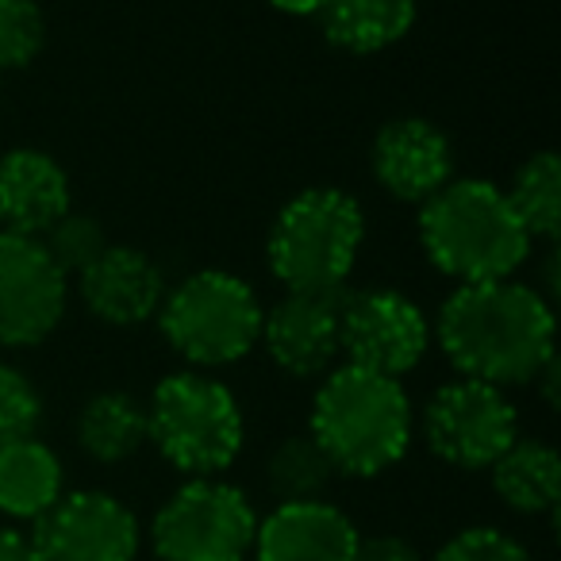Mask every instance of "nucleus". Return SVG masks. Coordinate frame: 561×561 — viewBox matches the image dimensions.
Masks as SVG:
<instances>
[{
	"mask_svg": "<svg viewBox=\"0 0 561 561\" xmlns=\"http://www.w3.org/2000/svg\"><path fill=\"white\" fill-rule=\"evenodd\" d=\"M423 438L431 454L458 469H489L519 438V412L507 389L458 377L435 389L423 408Z\"/></svg>",
	"mask_w": 561,
	"mask_h": 561,
	"instance_id": "6e6552de",
	"label": "nucleus"
},
{
	"mask_svg": "<svg viewBox=\"0 0 561 561\" xmlns=\"http://www.w3.org/2000/svg\"><path fill=\"white\" fill-rule=\"evenodd\" d=\"M47 43V16L35 0H0V73L24 70Z\"/></svg>",
	"mask_w": 561,
	"mask_h": 561,
	"instance_id": "5701e85b",
	"label": "nucleus"
},
{
	"mask_svg": "<svg viewBox=\"0 0 561 561\" xmlns=\"http://www.w3.org/2000/svg\"><path fill=\"white\" fill-rule=\"evenodd\" d=\"M62 496V461L39 438L0 446V512L12 519H39Z\"/></svg>",
	"mask_w": 561,
	"mask_h": 561,
	"instance_id": "6ab92c4d",
	"label": "nucleus"
},
{
	"mask_svg": "<svg viewBox=\"0 0 561 561\" xmlns=\"http://www.w3.org/2000/svg\"><path fill=\"white\" fill-rule=\"evenodd\" d=\"M150 443L173 469L188 477H216L242 450V408L224 381L208 374H170L154 385L147 404Z\"/></svg>",
	"mask_w": 561,
	"mask_h": 561,
	"instance_id": "39448f33",
	"label": "nucleus"
},
{
	"mask_svg": "<svg viewBox=\"0 0 561 561\" xmlns=\"http://www.w3.org/2000/svg\"><path fill=\"white\" fill-rule=\"evenodd\" d=\"M377 185L404 204H423L454 181V147L446 131H438L423 116H397L377 131L374 150Z\"/></svg>",
	"mask_w": 561,
	"mask_h": 561,
	"instance_id": "ddd939ff",
	"label": "nucleus"
},
{
	"mask_svg": "<svg viewBox=\"0 0 561 561\" xmlns=\"http://www.w3.org/2000/svg\"><path fill=\"white\" fill-rule=\"evenodd\" d=\"M358 527L331 500L277 504L254 530V561H354Z\"/></svg>",
	"mask_w": 561,
	"mask_h": 561,
	"instance_id": "4468645a",
	"label": "nucleus"
},
{
	"mask_svg": "<svg viewBox=\"0 0 561 561\" xmlns=\"http://www.w3.org/2000/svg\"><path fill=\"white\" fill-rule=\"evenodd\" d=\"M262 300L239 273L196 270L165 289L162 335L188 366L216 369L242 362L262 339Z\"/></svg>",
	"mask_w": 561,
	"mask_h": 561,
	"instance_id": "423d86ee",
	"label": "nucleus"
},
{
	"mask_svg": "<svg viewBox=\"0 0 561 561\" xmlns=\"http://www.w3.org/2000/svg\"><path fill=\"white\" fill-rule=\"evenodd\" d=\"M32 542L43 561H135L142 530L124 500L81 489L62 492L35 519Z\"/></svg>",
	"mask_w": 561,
	"mask_h": 561,
	"instance_id": "9d476101",
	"label": "nucleus"
},
{
	"mask_svg": "<svg viewBox=\"0 0 561 561\" xmlns=\"http://www.w3.org/2000/svg\"><path fill=\"white\" fill-rule=\"evenodd\" d=\"M0 561H43V558H39V550H35L32 535L0 527Z\"/></svg>",
	"mask_w": 561,
	"mask_h": 561,
	"instance_id": "cd10ccee",
	"label": "nucleus"
},
{
	"mask_svg": "<svg viewBox=\"0 0 561 561\" xmlns=\"http://www.w3.org/2000/svg\"><path fill=\"white\" fill-rule=\"evenodd\" d=\"M431 339H438L458 377H473L496 389L535 385L538 374L558 358L553 305L542 289L519 277L458 285L438 308Z\"/></svg>",
	"mask_w": 561,
	"mask_h": 561,
	"instance_id": "f257e3e1",
	"label": "nucleus"
},
{
	"mask_svg": "<svg viewBox=\"0 0 561 561\" xmlns=\"http://www.w3.org/2000/svg\"><path fill=\"white\" fill-rule=\"evenodd\" d=\"M335 466L320 450L312 435H293L273 446L265 461V484L277 496V504H300V500H328L323 492L335 481Z\"/></svg>",
	"mask_w": 561,
	"mask_h": 561,
	"instance_id": "4be33fe9",
	"label": "nucleus"
},
{
	"mask_svg": "<svg viewBox=\"0 0 561 561\" xmlns=\"http://www.w3.org/2000/svg\"><path fill=\"white\" fill-rule=\"evenodd\" d=\"M515 219L530 242H553L561 231V158L553 150H538L515 170L512 185L504 188Z\"/></svg>",
	"mask_w": 561,
	"mask_h": 561,
	"instance_id": "412c9836",
	"label": "nucleus"
},
{
	"mask_svg": "<svg viewBox=\"0 0 561 561\" xmlns=\"http://www.w3.org/2000/svg\"><path fill=\"white\" fill-rule=\"evenodd\" d=\"M435 561H535L523 542L496 527H466L435 553Z\"/></svg>",
	"mask_w": 561,
	"mask_h": 561,
	"instance_id": "a878e982",
	"label": "nucleus"
},
{
	"mask_svg": "<svg viewBox=\"0 0 561 561\" xmlns=\"http://www.w3.org/2000/svg\"><path fill=\"white\" fill-rule=\"evenodd\" d=\"M39 242H43V250L50 254V262H55L66 277H70V273L89 270V265L101 257V250L108 247V239H104V227L96 224V219H89V216H78L73 208L66 211L62 219H55V224L39 234Z\"/></svg>",
	"mask_w": 561,
	"mask_h": 561,
	"instance_id": "b1692460",
	"label": "nucleus"
},
{
	"mask_svg": "<svg viewBox=\"0 0 561 561\" xmlns=\"http://www.w3.org/2000/svg\"><path fill=\"white\" fill-rule=\"evenodd\" d=\"M70 277L39 239L0 231V346L24 351L55 335L66 316Z\"/></svg>",
	"mask_w": 561,
	"mask_h": 561,
	"instance_id": "9b49d317",
	"label": "nucleus"
},
{
	"mask_svg": "<svg viewBox=\"0 0 561 561\" xmlns=\"http://www.w3.org/2000/svg\"><path fill=\"white\" fill-rule=\"evenodd\" d=\"M70 173L35 147L0 154V231L39 239L70 211Z\"/></svg>",
	"mask_w": 561,
	"mask_h": 561,
	"instance_id": "dca6fc26",
	"label": "nucleus"
},
{
	"mask_svg": "<svg viewBox=\"0 0 561 561\" xmlns=\"http://www.w3.org/2000/svg\"><path fill=\"white\" fill-rule=\"evenodd\" d=\"M354 561H423L408 538L400 535H377V538H358Z\"/></svg>",
	"mask_w": 561,
	"mask_h": 561,
	"instance_id": "bb28decb",
	"label": "nucleus"
},
{
	"mask_svg": "<svg viewBox=\"0 0 561 561\" xmlns=\"http://www.w3.org/2000/svg\"><path fill=\"white\" fill-rule=\"evenodd\" d=\"M257 512L247 492L216 477L181 484L150 523L162 561H247L254 550Z\"/></svg>",
	"mask_w": 561,
	"mask_h": 561,
	"instance_id": "0eeeda50",
	"label": "nucleus"
},
{
	"mask_svg": "<svg viewBox=\"0 0 561 561\" xmlns=\"http://www.w3.org/2000/svg\"><path fill=\"white\" fill-rule=\"evenodd\" d=\"M420 16V0H323L320 27L346 55H377L404 39Z\"/></svg>",
	"mask_w": 561,
	"mask_h": 561,
	"instance_id": "f3484780",
	"label": "nucleus"
},
{
	"mask_svg": "<svg viewBox=\"0 0 561 561\" xmlns=\"http://www.w3.org/2000/svg\"><path fill=\"white\" fill-rule=\"evenodd\" d=\"M346 293H285L262 312V339L273 366L289 377H328L339 351V316Z\"/></svg>",
	"mask_w": 561,
	"mask_h": 561,
	"instance_id": "f8f14e48",
	"label": "nucleus"
},
{
	"mask_svg": "<svg viewBox=\"0 0 561 561\" xmlns=\"http://www.w3.org/2000/svg\"><path fill=\"white\" fill-rule=\"evenodd\" d=\"M489 473L492 492L519 515H550L561 500V458L542 438H515Z\"/></svg>",
	"mask_w": 561,
	"mask_h": 561,
	"instance_id": "a211bd4d",
	"label": "nucleus"
},
{
	"mask_svg": "<svg viewBox=\"0 0 561 561\" xmlns=\"http://www.w3.org/2000/svg\"><path fill=\"white\" fill-rule=\"evenodd\" d=\"M366 242V211L351 193L316 185L277 211L265 262L289 293H343Z\"/></svg>",
	"mask_w": 561,
	"mask_h": 561,
	"instance_id": "20e7f679",
	"label": "nucleus"
},
{
	"mask_svg": "<svg viewBox=\"0 0 561 561\" xmlns=\"http://www.w3.org/2000/svg\"><path fill=\"white\" fill-rule=\"evenodd\" d=\"M270 4L285 16H320L323 9V0H270Z\"/></svg>",
	"mask_w": 561,
	"mask_h": 561,
	"instance_id": "c85d7f7f",
	"label": "nucleus"
},
{
	"mask_svg": "<svg viewBox=\"0 0 561 561\" xmlns=\"http://www.w3.org/2000/svg\"><path fill=\"white\" fill-rule=\"evenodd\" d=\"M420 242L427 262L458 285L515 277L530 257V234L504 188L484 178H454L423 201Z\"/></svg>",
	"mask_w": 561,
	"mask_h": 561,
	"instance_id": "f03ea898",
	"label": "nucleus"
},
{
	"mask_svg": "<svg viewBox=\"0 0 561 561\" xmlns=\"http://www.w3.org/2000/svg\"><path fill=\"white\" fill-rule=\"evenodd\" d=\"M78 285L89 312L112 328H135L150 320L165 300L162 265L142 250L112 247V242L89 270L78 273Z\"/></svg>",
	"mask_w": 561,
	"mask_h": 561,
	"instance_id": "2eb2a0df",
	"label": "nucleus"
},
{
	"mask_svg": "<svg viewBox=\"0 0 561 561\" xmlns=\"http://www.w3.org/2000/svg\"><path fill=\"white\" fill-rule=\"evenodd\" d=\"M339 351L346 366L381 377H404L427 358L431 320L412 297L397 289H366L343 297Z\"/></svg>",
	"mask_w": 561,
	"mask_h": 561,
	"instance_id": "1a4fd4ad",
	"label": "nucleus"
},
{
	"mask_svg": "<svg viewBox=\"0 0 561 561\" xmlns=\"http://www.w3.org/2000/svg\"><path fill=\"white\" fill-rule=\"evenodd\" d=\"M43 420V397L27 374L0 362V446L32 438Z\"/></svg>",
	"mask_w": 561,
	"mask_h": 561,
	"instance_id": "393cba45",
	"label": "nucleus"
},
{
	"mask_svg": "<svg viewBox=\"0 0 561 561\" xmlns=\"http://www.w3.org/2000/svg\"><path fill=\"white\" fill-rule=\"evenodd\" d=\"M415 415L397 377L358 366H335L312 400V431L335 473L377 477L392 469L412 446Z\"/></svg>",
	"mask_w": 561,
	"mask_h": 561,
	"instance_id": "7ed1b4c3",
	"label": "nucleus"
},
{
	"mask_svg": "<svg viewBox=\"0 0 561 561\" xmlns=\"http://www.w3.org/2000/svg\"><path fill=\"white\" fill-rule=\"evenodd\" d=\"M150 443L147 431V404L131 397V392H96L85 400L78 415V446L101 466H119V461L135 458Z\"/></svg>",
	"mask_w": 561,
	"mask_h": 561,
	"instance_id": "aec40b11",
	"label": "nucleus"
}]
</instances>
